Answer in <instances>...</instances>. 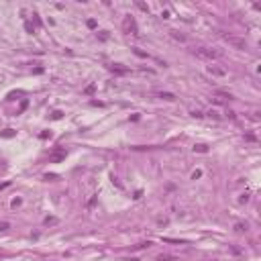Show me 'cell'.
Wrapping results in <instances>:
<instances>
[{
	"instance_id": "cell-1",
	"label": "cell",
	"mask_w": 261,
	"mask_h": 261,
	"mask_svg": "<svg viewBox=\"0 0 261 261\" xmlns=\"http://www.w3.org/2000/svg\"><path fill=\"white\" fill-rule=\"evenodd\" d=\"M194 55H196V57H200V59L214 61V59H220V57H222V51L210 49V47H196V49H194Z\"/></svg>"
},
{
	"instance_id": "cell-8",
	"label": "cell",
	"mask_w": 261,
	"mask_h": 261,
	"mask_svg": "<svg viewBox=\"0 0 261 261\" xmlns=\"http://www.w3.org/2000/svg\"><path fill=\"white\" fill-rule=\"evenodd\" d=\"M235 231H237V233H243V231H247V224H241V222H239V224H235Z\"/></svg>"
},
{
	"instance_id": "cell-2",
	"label": "cell",
	"mask_w": 261,
	"mask_h": 261,
	"mask_svg": "<svg viewBox=\"0 0 261 261\" xmlns=\"http://www.w3.org/2000/svg\"><path fill=\"white\" fill-rule=\"evenodd\" d=\"M227 43H231L233 47H237V49H247V41L245 39H239V37H233V35H228L227 37Z\"/></svg>"
},
{
	"instance_id": "cell-10",
	"label": "cell",
	"mask_w": 261,
	"mask_h": 261,
	"mask_svg": "<svg viewBox=\"0 0 261 261\" xmlns=\"http://www.w3.org/2000/svg\"><path fill=\"white\" fill-rule=\"evenodd\" d=\"M55 222H57L55 218H47V220H45V224H55Z\"/></svg>"
},
{
	"instance_id": "cell-7",
	"label": "cell",
	"mask_w": 261,
	"mask_h": 261,
	"mask_svg": "<svg viewBox=\"0 0 261 261\" xmlns=\"http://www.w3.org/2000/svg\"><path fill=\"white\" fill-rule=\"evenodd\" d=\"M112 72H116V74H128L127 67H118V65H112Z\"/></svg>"
},
{
	"instance_id": "cell-9",
	"label": "cell",
	"mask_w": 261,
	"mask_h": 261,
	"mask_svg": "<svg viewBox=\"0 0 261 261\" xmlns=\"http://www.w3.org/2000/svg\"><path fill=\"white\" fill-rule=\"evenodd\" d=\"M8 228H10V224H8V222H0V231H2V233H6Z\"/></svg>"
},
{
	"instance_id": "cell-3",
	"label": "cell",
	"mask_w": 261,
	"mask_h": 261,
	"mask_svg": "<svg viewBox=\"0 0 261 261\" xmlns=\"http://www.w3.org/2000/svg\"><path fill=\"white\" fill-rule=\"evenodd\" d=\"M124 31H127V33H131V35H137V25H135V20L131 19V16L124 20Z\"/></svg>"
},
{
	"instance_id": "cell-6",
	"label": "cell",
	"mask_w": 261,
	"mask_h": 261,
	"mask_svg": "<svg viewBox=\"0 0 261 261\" xmlns=\"http://www.w3.org/2000/svg\"><path fill=\"white\" fill-rule=\"evenodd\" d=\"M157 96H159V98H163V100H176V96H173V94H169V92H159Z\"/></svg>"
},
{
	"instance_id": "cell-4",
	"label": "cell",
	"mask_w": 261,
	"mask_h": 261,
	"mask_svg": "<svg viewBox=\"0 0 261 261\" xmlns=\"http://www.w3.org/2000/svg\"><path fill=\"white\" fill-rule=\"evenodd\" d=\"M208 72H210L212 76H218V78H222V76H227V72L222 67H216V65H208Z\"/></svg>"
},
{
	"instance_id": "cell-5",
	"label": "cell",
	"mask_w": 261,
	"mask_h": 261,
	"mask_svg": "<svg viewBox=\"0 0 261 261\" xmlns=\"http://www.w3.org/2000/svg\"><path fill=\"white\" fill-rule=\"evenodd\" d=\"M155 261H180V259L173 257V255H157V257H155Z\"/></svg>"
}]
</instances>
